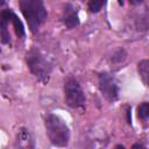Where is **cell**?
<instances>
[{
  "label": "cell",
  "instance_id": "6da1fadb",
  "mask_svg": "<svg viewBox=\"0 0 149 149\" xmlns=\"http://www.w3.org/2000/svg\"><path fill=\"white\" fill-rule=\"evenodd\" d=\"M19 6L27 21L29 30L36 33L48 17V12L43 0H19Z\"/></svg>",
  "mask_w": 149,
  "mask_h": 149
},
{
  "label": "cell",
  "instance_id": "7a4b0ae2",
  "mask_svg": "<svg viewBox=\"0 0 149 149\" xmlns=\"http://www.w3.org/2000/svg\"><path fill=\"white\" fill-rule=\"evenodd\" d=\"M44 128L49 141L59 148L68 147L70 141V128L66 122L56 114H48L44 119Z\"/></svg>",
  "mask_w": 149,
  "mask_h": 149
},
{
  "label": "cell",
  "instance_id": "3957f363",
  "mask_svg": "<svg viewBox=\"0 0 149 149\" xmlns=\"http://www.w3.org/2000/svg\"><path fill=\"white\" fill-rule=\"evenodd\" d=\"M26 59L30 72L37 78L38 81H41L42 84H47L52 71V64L47 58V56L43 55L42 51L37 48H31L27 52Z\"/></svg>",
  "mask_w": 149,
  "mask_h": 149
},
{
  "label": "cell",
  "instance_id": "277c9868",
  "mask_svg": "<svg viewBox=\"0 0 149 149\" xmlns=\"http://www.w3.org/2000/svg\"><path fill=\"white\" fill-rule=\"evenodd\" d=\"M64 98L65 104L73 109H83L85 107L86 97L85 93L74 78H69L64 84Z\"/></svg>",
  "mask_w": 149,
  "mask_h": 149
},
{
  "label": "cell",
  "instance_id": "5b68a950",
  "mask_svg": "<svg viewBox=\"0 0 149 149\" xmlns=\"http://www.w3.org/2000/svg\"><path fill=\"white\" fill-rule=\"evenodd\" d=\"M98 87H99V91H100L101 95L106 100L113 102L119 98L120 88H119L118 81L115 80V78L111 73H107V72L99 73V76H98Z\"/></svg>",
  "mask_w": 149,
  "mask_h": 149
},
{
  "label": "cell",
  "instance_id": "8992f818",
  "mask_svg": "<svg viewBox=\"0 0 149 149\" xmlns=\"http://www.w3.org/2000/svg\"><path fill=\"white\" fill-rule=\"evenodd\" d=\"M62 22L69 29H73V28L79 26L78 9L73 3L69 2V3H66L64 6L63 14H62Z\"/></svg>",
  "mask_w": 149,
  "mask_h": 149
},
{
  "label": "cell",
  "instance_id": "52a82bcc",
  "mask_svg": "<svg viewBox=\"0 0 149 149\" xmlns=\"http://www.w3.org/2000/svg\"><path fill=\"white\" fill-rule=\"evenodd\" d=\"M12 15H13V10L10 9H2L0 12V37H1L2 43L5 44L10 42L8 27L12 21Z\"/></svg>",
  "mask_w": 149,
  "mask_h": 149
},
{
  "label": "cell",
  "instance_id": "ba28073f",
  "mask_svg": "<svg viewBox=\"0 0 149 149\" xmlns=\"http://www.w3.org/2000/svg\"><path fill=\"white\" fill-rule=\"evenodd\" d=\"M15 147H20V148H33L34 147V139L27 128L19 129L16 134Z\"/></svg>",
  "mask_w": 149,
  "mask_h": 149
},
{
  "label": "cell",
  "instance_id": "9c48e42d",
  "mask_svg": "<svg viewBox=\"0 0 149 149\" xmlns=\"http://www.w3.org/2000/svg\"><path fill=\"white\" fill-rule=\"evenodd\" d=\"M137 71H139V74H140L143 84L148 85V79H149V62H148V59H142L139 62Z\"/></svg>",
  "mask_w": 149,
  "mask_h": 149
},
{
  "label": "cell",
  "instance_id": "30bf717a",
  "mask_svg": "<svg viewBox=\"0 0 149 149\" xmlns=\"http://www.w3.org/2000/svg\"><path fill=\"white\" fill-rule=\"evenodd\" d=\"M12 27L15 31V35L19 37V38H22L24 37L26 35V30H24V27H23V23L21 22V20L16 16V14L13 12V15H12Z\"/></svg>",
  "mask_w": 149,
  "mask_h": 149
},
{
  "label": "cell",
  "instance_id": "8fae6325",
  "mask_svg": "<svg viewBox=\"0 0 149 149\" xmlns=\"http://www.w3.org/2000/svg\"><path fill=\"white\" fill-rule=\"evenodd\" d=\"M126 58H127V51H126L123 48H118V49L112 54L111 61H112L113 63H122Z\"/></svg>",
  "mask_w": 149,
  "mask_h": 149
},
{
  "label": "cell",
  "instance_id": "7c38bea8",
  "mask_svg": "<svg viewBox=\"0 0 149 149\" xmlns=\"http://www.w3.org/2000/svg\"><path fill=\"white\" fill-rule=\"evenodd\" d=\"M137 116L143 121L148 120V116H149V104L147 101L140 104V106L137 107Z\"/></svg>",
  "mask_w": 149,
  "mask_h": 149
},
{
  "label": "cell",
  "instance_id": "4fadbf2b",
  "mask_svg": "<svg viewBox=\"0 0 149 149\" xmlns=\"http://www.w3.org/2000/svg\"><path fill=\"white\" fill-rule=\"evenodd\" d=\"M105 1L106 0H88L87 1V5H88V9L92 12V13H98L102 6L105 5Z\"/></svg>",
  "mask_w": 149,
  "mask_h": 149
},
{
  "label": "cell",
  "instance_id": "5bb4252c",
  "mask_svg": "<svg viewBox=\"0 0 149 149\" xmlns=\"http://www.w3.org/2000/svg\"><path fill=\"white\" fill-rule=\"evenodd\" d=\"M128 1H129V3L133 5V6H139V5H141V3L143 2V0H128Z\"/></svg>",
  "mask_w": 149,
  "mask_h": 149
},
{
  "label": "cell",
  "instance_id": "9a60e30c",
  "mask_svg": "<svg viewBox=\"0 0 149 149\" xmlns=\"http://www.w3.org/2000/svg\"><path fill=\"white\" fill-rule=\"evenodd\" d=\"M2 5H5V0H0V6H2Z\"/></svg>",
  "mask_w": 149,
  "mask_h": 149
},
{
  "label": "cell",
  "instance_id": "2e32d148",
  "mask_svg": "<svg viewBox=\"0 0 149 149\" xmlns=\"http://www.w3.org/2000/svg\"><path fill=\"white\" fill-rule=\"evenodd\" d=\"M0 54H1V49H0Z\"/></svg>",
  "mask_w": 149,
  "mask_h": 149
}]
</instances>
